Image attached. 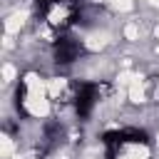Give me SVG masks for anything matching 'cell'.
Wrapping results in <instances>:
<instances>
[{"label":"cell","instance_id":"3","mask_svg":"<svg viewBox=\"0 0 159 159\" xmlns=\"http://www.w3.org/2000/svg\"><path fill=\"white\" fill-rule=\"evenodd\" d=\"M60 139H62V127H60L57 122L45 124L42 139H40V144H37V154H40V157H47V154L57 147V142H60Z\"/></svg>","mask_w":159,"mask_h":159},{"label":"cell","instance_id":"1","mask_svg":"<svg viewBox=\"0 0 159 159\" xmlns=\"http://www.w3.org/2000/svg\"><path fill=\"white\" fill-rule=\"evenodd\" d=\"M99 99V87L92 84V82H84L77 87V97H75V109L80 117H87L94 107V102Z\"/></svg>","mask_w":159,"mask_h":159},{"label":"cell","instance_id":"2","mask_svg":"<svg viewBox=\"0 0 159 159\" xmlns=\"http://www.w3.org/2000/svg\"><path fill=\"white\" fill-rule=\"evenodd\" d=\"M80 55H82V45H80L75 37H57V40H55V60H57V62L70 65V62H75Z\"/></svg>","mask_w":159,"mask_h":159}]
</instances>
